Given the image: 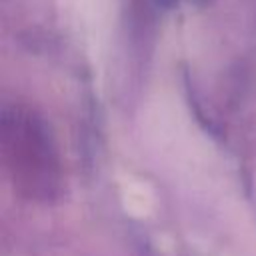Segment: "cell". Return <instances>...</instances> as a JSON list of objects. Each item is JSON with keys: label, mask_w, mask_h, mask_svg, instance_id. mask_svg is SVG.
<instances>
[{"label": "cell", "mask_w": 256, "mask_h": 256, "mask_svg": "<svg viewBox=\"0 0 256 256\" xmlns=\"http://www.w3.org/2000/svg\"><path fill=\"white\" fill-rule=\"evenodd\" d=\"M4 162L14 186L34 200H50L60 190V162L46 126L28 110H4Z\"/></svg>", "instance_id": "cell-1"}]
</instances>
